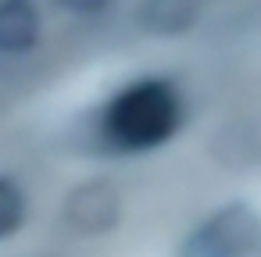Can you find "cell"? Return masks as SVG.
I'll return each instance as SVG.
<instances>
[{
    "mask_svg": "<svg viewBox=\"0 0 261 257\" xmlns=\"http://www.w3.org/2000/svg\"><path fill=\"white\" fill-rule=\"evenodd\" d=\"M182 125V97L168 79H136L100 111V139L118 154L165 147Z\"/></svg>",
    "mask_w": 261,
    "mask_h": 257,
    "instance_id": "obj_1",
    "label": "cell"
},
{
    "mask_svg": "<svg viewBox=\"0 0 261 257\" xmlns=\"http://www.w3.org/2000/svg\"><path fill=\"white\" fill-rule=\"evenodd\" d=\"M40 40V11L33 0H0V54H25Z\"/></svg>",
    "mask_w": 261,
    "mask_h": 257,
    "instance_id": "obj_4",
    "label": "cell"
},
{
    "mask_svg": "<svg viewBox=\"0 0 261 257\" xmlns=\"http://www.w3.org/2000/svg\"><path fill=\"white\" fill-rule=\"evenodd\" d=\"M140 18L150 33H186L197 22V0H147Z\"/></svg>",
    "mask_w": 261,
    "mask_h": 257,
    "instance_id": "obj_5",
    "label": "cell"
},
{
    "mask_svg": "<svg viewBox=\"0 0 261 257\" xmlns=\"http://www.w3.org/2000/svg\"><path fill=\"white\" fill-rule=\"evenodd\" d=\"M58 4L68 8V11H75V15H97V11L108 8V0H58Z\"/></svg>",
    "mask_w": 261,
    "mask_h": 257,
    "instance_id": "obj_7",
    "label": "cell"
},
{
    "mask_svg": "<svg viewBox=\"0 0 261 257\" xmlns=\"http://www.w3.org/2000/svg\"><path fill=\"white\" fill-rule=\"evenodd\" d=\"M29 218V200L25 189L11 179V175H0V239H11Z\"/></svg>",
    "mask_w": 261,
    "mask_h": 257,
    "instance_id": "obj_6",
    "label": "cell"
},
{
    "mask_svg": "<svg viewBox=\"0 0 261 257\" xmlns=\"http://www.w3.org/2000/svg\"><path fill=\"white\" fill-rule=\"evenodd\" d=\"M122 218V193L108 179H90L75 186L65 200V221L79 236H104Z\"/></svg>",
    "mask_w": 261,
    "mask_h": 257,
    "instance_id": "obj_3",
    "label": "cell"
},
{
    "mask_svg": "<svg viewBox=\"0 0 261 257\" xmlns=\"http://www.w3.org/2000/svg\"><path fill=\"white\" fill-rule=\"evenodd\" d=\"M261 225L247 204H225L222 211L207 214L190 236L179 243L175 257H250L257 250Z\"/></svg>",
    "mask_w": 261,
    "mask_h": 257,
    "instance_id": "obj_2",
    "label": "cell"
}]
</instances>
